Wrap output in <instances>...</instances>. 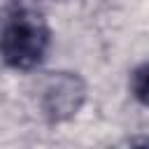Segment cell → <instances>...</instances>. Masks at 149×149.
I'll list each match as a JSON object with an SVG mask.
<instances>
[{"instance_id": "3", "label": "cell", "mask_w": 149, "mask_h": 149, "mask_svg": "<svg viewBox=\"0 0 149 149\" xmlns=\"http://www.w3.org/2000/svg\"><path fill=\"white\" fill-rule=\"evenodd\" d=\"M128 86H130V95H133L140 105L149 107V61L142 63V65H137V68L133 70Z\"/></svg>"}, {"instance_id": "2", "label": "cell", "mask_w": 149, "mask_h": 149, "mask_svg": "<svg viewBox=\"0 0 149 149\" xmlns=\"http://www.w3.org/2000/svg\"><path fill=\"white\" fill-rule=\"evenodd\" d=\"M86 100V84L77 72H54L40 91V109L51 123L72 119Z\"/></svg>"}, {"instance_id": "1", "label": "cell", "mask_w": 149, "mask_h": 149, "mask_svg": "<svg viewBox=\"0 0 149 149\" xmlns=\"http://www.w3.org/2000/svg\"><path fill=\"white\" fill-rule=\"evenodd\" d=\"M51 30L30 9H14L0 23V61L9 70H35L49 54Z\"/></svg>"}]
</instances>
